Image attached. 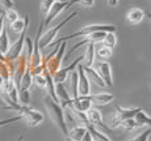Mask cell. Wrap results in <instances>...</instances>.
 Listing matches in <instances>:
<instances>
[{
	"label": "cell",
	"instance_id": "cell-1",
	"mask_svg": "<svg viewBox=\"0 0 151 141\" xmlns=\"http://www.w3.org/2000/svg\"><path fill=\"white\" fill-rule=\"evenodd\" d=\"M43 105H45V108H46V111H47L49 118H50V119L53 120V123H55V125L60 129V132H62L65 136H67L68 129H67V123H66V116H65V110H63V107L57 101H54L51 98L50 96H46L45 98H43Z\"/></svg>",
	"mask_w": 151,
	"mask_h": 141
},
{
	"label": "cell",
	"instance_id": "cell-2",
	"mask_svg": "<svg viewBox=\"0 0 151 141\" xmlns=\"http://www.w3.org/2000/svg\"><path fill=\"white\" fill-rule=\"evenodd\" d=\"M116 29H117V26H116V25H109V24H93V25H87V26L82 28L80 30L75 31V33L62 37V38H59L58 41H54L50 46H58V45H60L62 42H67L68 39H74V38H78V37H86V35H88V34L97 33V31H106V33H110V31H113V33H114Z\"/></svg>",
	"mask_w": 151,
	"mask_h": 141
},
{
	"label": "cell",
	"instance_id": "cell-3",
	"mask_svg": "<svg viewBox=\"0 0 151 141\" xmlns=\"http://www.w3.org/2000/svg\"><path fill=\"white\" fill-rule=\"evenodd\" d=\"M66 47H67V42H62L60 45L55 46V48L50 52V55H47L46 59H43L45 72L54 74L57 71L60 69L63 56H65V52H66Z\"/></svg>",
	"mask_w": 151,
	"mask_h": 141
},
{
	"label": "cell",
	"instance_id": "cell-4",
	"mask_svg": "<svg viewBox=\"0 0 151 141\" xmlns=\"http://www.w3.org/2000/svg\"><path fill=\"white\" fill-rule=\"evenodd\" d=\"M78 16V12H74V13H71L70 16L66 17L63 21H60L58 25H55V26L53 28H50V29H47V30L45 31V33L42 34L41 37H40V47H41V50H43V48H46V47H49V46L51 45L54 41H55V38H57V35H58V33L60 31V29H62L65 25H67L70 21H71L74 17H76Z\"/></svg>",
	"mask_w": 151,
	"mask_h": 141
},
{
	"label": "cell",
	"instance_id": "cell-5",
	"mask_svg": "<svg viewBox=\"0 0 151 141\" xmlns=\"http://www.w3.org/2000/svg\"><path fill=\"white\" fill-rule=\"evenodd\" d=\"M17 111H19L20 115L22 116V119L25 120V123H27L28 127H32V128L38 127V125L43 122L42 113H40V111L29 107L28 105H21Z\"/></svg>",
	"mask_w": 151,
	"mask_h": 141
},
{
	"label": "cell",
	"instance_id": "cell-6",
	"mask_svg": "<svg viewBox=\"0 0 151 141\" xmlns=\"http://www.w3.org/2000/svg\"><path fill=\"white\" fill-rule=\"evenodd\" d=\"M114 116L112 119V128H117L121 125V123L125 122L127 119H133L138 115V113H141L142 108L141 107H135V108H124L121 106H116L114 107Z\"/></svg>",
	"mask_w": 151,
	"mask_h": 141
},
{
	"label": "cell",
	"instance_id": "cell-7",
	"mask_svg": "<svg viewBox=\"0 0 151 141\" xmlns=\"http://www.w3.org/2000/svg\"><path fill=\"white\" fill-rule=\"evenodd\" d=\"M27 31H28V28L25 29V30L22 31L21 34H19V39H17V41L9 47L8 52L5 54V59H7V62H14V60H17L20 56L22 55V52H24V48H25Z\"/></svg>",
	"mask_w": 151,
	"mask_h": 141
},
{
	"label": "cell",
	"instance_id": "cell-8",
	"mask_svg": "<svg viewBox=\"0 0 151 141\" xmlns=\"http://www.w3.org/2000/svg\"><path fill=\"white\" fill-rule=\"evenodd\" d=\"M80 60L83 62V56H79L71 63L68 64L67 67L65 68H60L59 71H57L55 73L53 74V79H54V82L55 84H63V82L67 80V77L71 74V72H74L75 68H78V65L80 64Z\"/></svg>",
	"mask_w": 151,
	"mask_h": 141
},
{
	"label": "cell",
	"instance_id": "cell-9",
	"mask_svg": "<svg viewBox=\"0 0 151 141\" xmlns=\"http://www.w3.org/2000/svg\"><path fill=\"white\" fill-rule=\"evenodd\" d=\"M76 71L79 74V94L80 96H89L91 94V81L87 76L86 67L83 65V63L78 65Z\"/></svg>",
	"mask_w": 151,
	"mask_h": 141
},
{
	"label": "cell",
	"instance_id": "cell-10",
	"mask_svg": "<svg viewBox=\"0 0 151 141\" xmlns=\"http://www.w3.org/2000/svg\"><path fill=\"white\" fill-rule=\"evenodd\" d=\"M68 7H71L68 0H67V1H60V0H58L53 7H51V9L46 13L45 20H43V26H45V25H49L55 18V17L58 16V14H60L65 9H67Z\"/></svg>",
	"mask_w": 151,
	"mask_h": 141
},
{
	"label": "cell",
	"instance_id": "cell-11",
	"mask_svg": "<svg viewBox=\"0 0 151 141\" xmlns=\"http://www.w3.org/2000/svg\"><path fill=\"white\" fill-rule=\"evenodd\" d=\"M95 69L97 71V73L100 74V77L103 79V81L105 82L106 86L113 85V79H112V67L108 62H100L95 65Z\"/></svg>",
	"mask_w": 151,
	"mask_h": 141
},
{
	"label": "cell",
	"instance_id": "cell-12",
	"mask_svg": "<svg viewBox=\"0 0 151 141\" xmlns=\"http://www.w3.org/2000/svg\"><path fill=\"white\" fill-rule=\"evenodd\" d=\"M105 35H106V31H97V33H92V34H88V35L84 37L83 41H80L79 43H76V45L74 46V47L71 48V54L74 52L76 48L82 47L83 45H87V43H103L104 39H105Z\"/></svg>",
	"mask_w": 151,
	"mask_h": 141
},
{
	"label": "cell",
	"instance_id": "cell-13",
	"mask_svg": "<svg viewBox=\"0 0 151 141\" xmlns=\"http://www.w3.org/2000/svg\"><path fill=\"white\" fill-rule=\"evenodd\" d=\"M55 93H57L58 101L60 102L62 107H66V106L72 103V97L70 94V91L66 89L65 84H55Z\"/></svg>",
	"mask_w": 151,
	"mask_h": 141
},
{
	"label": "cell",
	"instance_id": "cell-14",
	"mask_svg": "<svg viewBox=\"0 0 151 141\" xmlns=\"http://www.w3.org/2000/svg\"><path fill=\"white\" fill-rule=\"evenodd\" d=\"M87 98L91 101L92 103L99 106H103V105H108L110 103L113 99H114V96L110 93H97V94H89V96H86Z\"/></svg>",
	"mask_w": 151,
	"mask_h": 141
},
{
	"label": "cell",
	"instance_id": "cell-15",
	"mask_svg": "<svg viewBox=\"0 0 151 141\" xmlns=\"http://www.w3.org/2000/svg\"><path fill=\"white\" fill-rule=\"evenodd\" d=\"M70 84H68V91L71 94L72 99H76L80 97L79 94V74H78V71L71 72L70 74Z\"/></svg>",
	"mask_w": 151,
	"mask_h": 141
},
{
	"label": "cell",
	"instance_id": "cell-16",
	"mask_svg": "<svg viewBox=\"0 0 151 141\" xmlns=\"http://www.w3.org/2000/svg\"><path fill=\"white\" fill-rule=\"evenodd\" d=\"M87 118H88L89 123L93 124L95 127H99V128H105V125L103 124V115L101 113L97 110L96 107H91L88 111H87Z\"/></svg>",
	"mask_w": 151,
	"mask_h": 141
},
{
	"label": "cell",
	"instance_id": "cell-17",
	"mask_svg": "<svg viewBox=\"0 0 151 141\" xmlns=\"http://www.w3.org/2000/svg\"><path fill=\"white\" fill-rule=\"evenodd\" d=\"M96 43H87L86 52L83 55V65L84 67H92L95 64V55H96V48H95Z\"/></svg>",
	"mask_w": 151,
	"mask_h": 141
},
{
	"label": "cell",
	"instance_id": "cell-18",
	"mask_svg": "<svg viewBox=\"0 0 151 141\" xmlns=\"http://www.w3.org/2000/svg\"><path fill=\"white\" fill-rule=\"evenodd\" d=\"M72 107L79 113H87L92 107V102L86 96H80L79 98L72 99Z\"/></svg>",
	"mask_w": 151,
	"mask_h": 141
},
{
	"label": "cell",
	"instance_id": "cell-19",
	"mask_svg": "<svg viewBox=\"0 0 151 141\" xmlns=\"http://www.w3.org/2000/svg\"><path fill=\"white\" fill-rule=\"evenodd\" d=\"M145 18V12L141 8H132L126 13V21L132 25H137Z\"/></svg>",
	"mask_w": 151,
	"mask_h": 141
},
{
	"label": "cell",
	"instance_id": "cell-20",
	"mask_svg": "<svg viewBox=\"0 0 151 141\" xmlns=\"http://www.w3.org/2000/svg\"><path fill=\"white\" fill-rule=\"evenodd\" d=\"M87 131H88V128L84 127V125H76L71 131H68V135L66 137L72 141H82L84 135L87 133Z\"/></svg>",
	"mask_w": 151,
	"mask_h": 141
},
{
	"label": "cell",
	"instance_id": "cell-21",
	"mask_svg": "<svg viewBox=\"0 0 151 141\" xmlns=\"http://www.w3.org/2000/svg\"><path fill=\"white\" fill-rule=\"evenodd\" d=\"M29 25V14H25L24 18H19L17 21H14L13 24L9 25V28L12 29L14 34H21Z\"/></svg>",
	"mask_w": 151,
	"mask_h": 141
},
{
	"label": "cell",
	"instance_id": "cell-22",
	"mask_svg": "<svg viewBox=\"0 0 151 141\" xmlns=\"http://www.w3.org/2000/svg\"><path fill=\"white\" fill-rule=\"evenodd\" d=\"M87 128H88V131L91 132V135H92V137L95 139V141H112L105 133H104V132H101L100 129L96 128L93 124H91V123H88Z\"/></svg>",
	"mask_w": 151,
	"mask_h": 141
},
{
	"label": "cell",
	"instance_id": "cell-23",
	"mask_svg": "<svg viewBox=\"0 0 151 141\" xmlns=\"http://www.w3.org/2000/svg\"><path fill=\"white\" fill-rule=\"evenodd\" d=\"M86 72H87V76H88V79L89 80H92V81L95 82L97 86H106L105 85V82L103 81V79L100 77V74L97 73V71L95 69V68H92V67H86Z\"/></svg>",
	"mask_w": 151,
	"mask_h": 141
},
{
	"label": "cell",
	"instance_id": "cell-24",
	"mask_svg": "<svg viewBox=\"0 0 151 141\" xmlns=\"http://www.w3.org/2000/svg\"><path fill=\"white\" fill-rule=\"evenodd\" d=\"M9 37L7 33V28L4 26V29L1 30V34H0V52L5 55L9 50Z\"/></svg>",
	"mask_w": 151,
	"mask_h": 141
},
{
	"label": "cell",
	"instance_id": "cell-25",
	"mask_svg": "<svg viewBox=\"0 0 151 141\" xmlns=\"http://www.w3.org/2000/svg\"><path fill=\"white\" fill-rule=\"evenodd\" d=\"M135 120H137L138 127H143V125L151 127V116L147 115V113H145L143 110H142L141 113H138V115L135 116Z\"/></svg>",
	"mask_w": 151,
	"mask_h": 141
},
{
	"label": "cell",
	"instance_id": "cell-26",
	"mask_svg": "<svg viewBox=\"0 0 151 141\" xmlns=\"http://www.w3.org/2000/svg\"><path fill=\"white\" fill-rule=\"evenodd\" d=\"M33 82L36 84L37 88H40V89L47 88V79H46L45 72L41 73V74H36V76H33Z\"/></svg>",
	"mask_w": 151,
	"mask_h": 141
},
{
	"label": "cell",
	"instance_id": "cell-27",
	"mask_svg": "<svg viewBox=\"0 0 151 141\" xmlns=\"http://www.w3.org/2000/svg\"><path fill=\"white\" fill-rule=\"evenodd\" d=\"M112 48L110 47H106V46H101V47H99L96 50V55L100 57L101 60H108L110 56H112Z\"/></svg>",
	"mask_w": 151,
	"mask_h": 141
},
{
	"label": "cell",
	"instance_id": "cell-28",
	"mask_svg": "<svg viewBox=\"0 0 151 141\" xmlns=\"http://www.w3.org/2000/svg\"><path fill=\"white\" fill-rule=\"evenodd\" d=\"M116 43H117V37H116V34L113 33V31H110V33H106L105 39H104L103 45L106 46V47L113 48L116 46Z\"/></svg>",
	"mask_w": 151,
	"mask_h": 141
},
{
	"label": "cell",
	"instance_id": "cell-29",
	"mask_svg": "<svg viewBox=\"0 0 151 141\" xmlns=\"http://www.w3.org/2000/svg\"><path fill=\"white\" fill-rule=\"evenodd\" d=\"M4 18L7 20L8 24L11 25V24H13L14 21H17L20 17H19V13H17L16 11H14L13 8H12V9H7V11L4 12Z\"/></svg>",
	"mask_w": 151,
	"mask_h": 141
},
{
	"label": "cell",
	"instance_id": "cell-30",
	"mask_svg": "<svg viewBox=\"0 0 151 141\" xmlns=\"http://www.w3.org/2000/svg\"><path fill=\"white\" fill-rule=\"evenodd\" d=\"M120 127H122L125 129H127V131H133V129L135 128H139L138 124H137V120H135V118H133V119H127L125 120V122L121 123Z\"/></svg>",
	"mask_w": 151,
	"mask_h": 141
},
{
	"label": "cell",
	"instance_id": "cell-31",
	"mask_svg": "<svg viewBox=\"0 0 151 141\" xmlns=\"http://www.w3.org/2000/svg\"><path fill=\"white\" fill-rule=\"evenodd\" d=\"M150 135H151V127L147 128L146 131H143L141 135H138V136L133 137V139H130V140H127V141H149Z\"/></svg>",
	"mask_w": 151,
	"mask_h": 141
},
{
	"label": "cell",
	"instance_id": "cell-32",
	"mask_svg": "<svg viewBox=\"0 0 151 141\" xmlns=\"http://www.w3.org/2000/svg\"><path fill=\"white\" fill-rule=\"evenodd\" d=\"M57 1H58V0H42V1H41V11L46 14L51 9V7H53Z\"/></svg>",
	"mask_w": 151,
	"mask_h": 141
},
{
	"label": "cell",
	"instance_id": "cell-33",
	"mask_svg": "<svg viewBox=\"0 0 151 141\" xmlns=\"http://www.w3.org/2000/svg\"><path fill=\"white\" fill-rule=\"evenodd\" d=\"M22 119L21 115H17V116H12V118H8V119H3L0 120V127H4V125H8V124H12V123H16V122H20Z\"/></svg>",
	"mask_w": 151,
	"mask_h": 141
},
{
	"label": "cell",
	"instance_id": "cell-34",
	"mask_svg": "<svg viewBox=\"0 0 151 141\" xmlns=\"http://www.w3.org/2000/svg\"><path fill=\"white\" fill-rule=\"evenodd\" d=\"M79 4L83 7H92L95 4V0H70V5Z\"/></svg>",
	"mask_w": 151,
	"mask_h": 141
},
{
	"label": "cell",
	"instance_id": "cell-35",
	"mask_svg": "<svg viewBox=\"0 0 151 141\" xmlns=\"http://www.w3.org/2000/svg\"><path fill=\"white\" fill-rule=\"evenodd\" d=\"M0 4H1L4 8H7V9H12L14 7L13 0H0Z\"/></svg>",
	"mask_w": 151,
	"mask_h": 141
},
{
	"label": "cell",
	"instance_id": "cell-36",
	"mask_svg": "<svg viewBox=\"0 0 151 141\" xmlns=\"http://www.w3.org/2000/svg\"><path fill=\"white\" fill-rule=\"evenodd\" d=\"M82 141H95V139L92 137V135H91V132L89 131H87V133L84 135V137H83V140Z\"/></svg>",
	"mask_w": 151,
	"mask_h": 141
},
{
	"label": "cell",
	"instance_id": "cell-37",
	"mask_svg": "<svg viewBox=\"0 0 151 141\" xmlns=\"http://www.w3.org/2000/svg\"><path fill=\"white\" fill-rule=\"evenodd\" d=\"M108 3H109V5L114 7V5H117V4H118V0H108Z\"/></svg>",
	"mask_w": 151,
	"mask_h": 141
},
{
	"label": "cell",
	"instance_id": "cell-38",
	"mask_svg": "<svg viewBox=\"0 0 151 141\" xmlns=\"http://www.w3.org/2000/svg\"><path fill=\"white\" fill-rule=\"evenodd\" d=\"M147 17H149V18L151 20V13H147Z\"/></svg>",
	"mask_w": 151,
	"mask_h": 141
},
{
	"label": "cell",
	"instance_id": "cell-39",
	"mask_svg": "<svg viewBox=\"0 0 151 141\" xmlns=\"http://www.w3.org/2000/svg\"><path fill=\"white\" fill-rule=\"evenodd\" d=\"M60 1H67V0H60Z\"/></svg>",
	"mask_w": 151,
	"mask_h": 141
},
{
	"label": "cell",
	"instance_id": "cell-40",
	"mask_svg": "<svg viewBox=\"0 0 151 141\" xmlns=\"http://www.w3.org/2000/svg\"><path fill=\"white\" fill-rule=\"evenodd\" d=\"M0 102H1V101H0Z\"/></svg>",
	"mask_w": 151,
	"mask_h": 141
}]
</instances>
